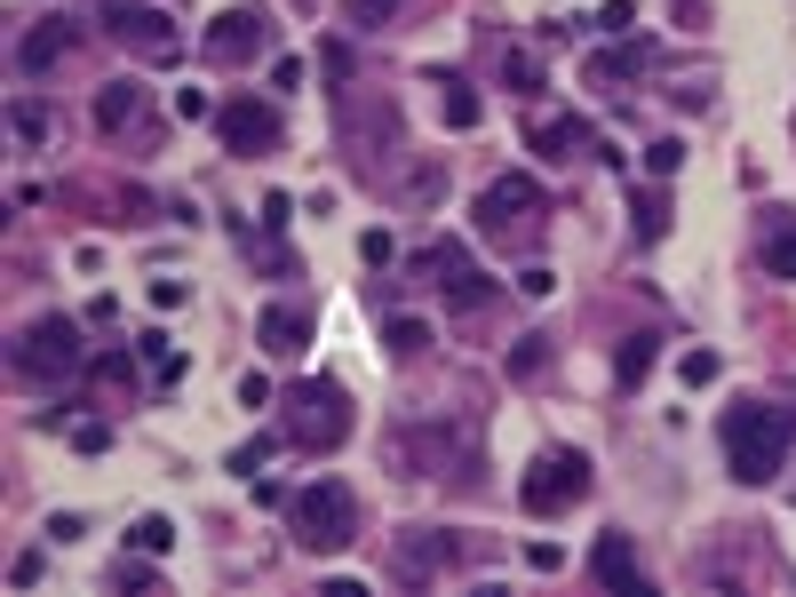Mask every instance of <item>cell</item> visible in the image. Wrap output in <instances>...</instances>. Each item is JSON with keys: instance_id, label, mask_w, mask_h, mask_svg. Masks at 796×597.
Masks as SVG:
<instances>
[{"instance_id": "9a60e30c", "label": "cell", "mask_w": 796, "mask_h": 597, "mask_svg": "<svg viewBox=\"0 0 796 597\" xmlns=\"http://www.w3.org/2000/svg\"><path fill=\"white\" fill-rule=\"evenodd\" d=\"M653 64H661V41H638V32H621L613 48H597V56H589V73H582V80H589L597 96H606V88H629V80H645Z\"/></svg>"}, {"instance_id": "ee69618b", "label": "cell", "mask_w": 796, "mask_h": 597, "mask_svg": "<svg viewBox=\"0 0 796 597\" xmlns=\"http://www.w3.org/2000/svg\"><path fill=\"white\" fill-rule=\"evenodd\" d=\"M184 295H191L184 279H152V311H176V303H184Z\"/></svg>"}, {"instance_id": "6da1fadb", "label": "cell", "mask_w": 796, "mask_h": 597, "mask_svg": "<svg viewBox=\"0 0 796 597\" xmlns=\"http://www.w3.org/2000/svg\"><path fill=\"white\" fill-rule=\"evenodd\" d=\"M717 439H725V471H733L741 486H773L788 446H796V414L773 407V398H741V407H725Z\"/></svg>"}, {"instance_id": "2e32d148", "label": "cell", "mask_w": 796, "mask_h": 597, "mask_svg": "<svg viewBox=\"0 0 796 597\" xmlns=\"http://www.w3.org/2000/svg\"><path fill=\"white\" fill-rule=\"evenodd\" d=\"M589 574L606 582V589H629V597H653V574H645V557L629 550V534H597L589 550Z\"/></svg>"}, {"instance_id": "5bb4252c", "label": "cell", "mask_w": 796, "mask_h": 597, "mask_svg": "<svg viewBox=\"0 0 796 597\" xmlns=\"http://www.w3.org/2000/svg\"><path fill=\"white\" fill-rule=\"evenodd\" d=\"M526 144H534L550 168H566V159H589V152H597V128H589L582 112H534V120H526Z\"/></svg>"}, {"instance_id": "8fae6325", "label": "cell", "mask_w": 796, "mask_h": 597, "mask_svg": "<svg viewBox=\"0 0 796 597\" xmlns=\"http://www.w3.org/2000/svg\"><path fill=\"white\" fill-rule=\"evenodd\" d=\"M414 272H422L430 287H439L454 311H486V303H494V279L478 272V255L462 247V240H430V247L414 255Z\"/></svg>"}, {"instance_id": "7c38bea8", "label": "cell", "mask_w": 796, "mask_h": 597, "mask_svg": "<svg viewBox=\"0 0 796 597\" xmlns=\"http://www.w3.org/2000/svg\"><path fill=\"white\" fill-rule=\"evenodd\" d=\"M263 48H272V9H223L208 32H199V56H208V64H223V73L255 64Z\"/></svg>"}, {"instance_id": "9c48e42d", "label": "cell", "mask_w": 796, "mask_h": 597, "mask_svg": "<svg viewBox=\"0 0 796 597\" xmlns=\"http://www.w3.org/2000/svg\"><path fill=\"white\" fill-rule=\"evenodd\" d=\"M534 215H542V184L518 176V168L478 191V240H494V247H518L526 231H534Z\"/></svg>"}, {"instance_id": "ffe728a7", "label": "cell", "mask_w": 796, "mask_h": 597, "mask_svg": "<svg viewBox=\"0 0 796 597\" xmlns=\"http://www.w3.org/2000/svg\"><path fill=\"white\" fill-rule=\"evenodd\" d=\"M629 215H638V223H629V240H638V247H653L661 231H670V199H661V176H645L638 191H629Z\"/></svg>"}, {"instance_id": "836d02e7", "label": "cell", "mask_w": 796, "mask_h": 597, "mask_svg": "<svg viewBox=\"0 0 796 597\" xmlns=\"http://www.w3.org/2000/svg\"><path fill=\"white\" fill-rule=\"evenodd\" d=\"M152 582H159V574L144 566V550H136V557H120V566H112V589H152Z\"/></svg>"}, {"instance_id": "4316f807", "label": "cell", "mask_w": 796, "mask_h": 597, "mask_svg": "<svg viewBox=\"0 0 796 597\" xmlns=\"http://www.w3.org/2000/svg\"><path fill=\"white\" fill-rule=\"evenodd\" d=\"M439 88H446V96H439V120H446V128H478V96L462 88V80H439Z\"/></svg>"}, {"instance_id": "277c9868", "label": "cell", "mask_w": 796, "mask_h": 597, "mask_svg": "<svg viewBox=\"0 0 796 597\" xmlns=\"http://www.w3.org/2000/svg\"><path fill=\"white\" fill-rule=\"evenodd\" d=\"M279 439L287 446H303V454H335L351 439V390L335 375H311V383H295L287 390V422H279Z\"/></svg>"}, {"instance_id": "60d3db41", "label": "cell", "mask_w": 796, "mask_h": 597, "mask_svg": "<svg viewBox=\"0 0 796 597\" xmlns=\"http://www.w3.org/2000/svg\"><path fill=\"white\" fill-rule=\"evenodd\" d=\"M48 534H56V542H80V534H88V518H80V510H56V518H48Z\"/></svg>"}, {"instance_id": "5b68a950", "label": "cell", "mask_w": 796, "mask_h": 597, "mask_svg": "<svg viewBox=\"0 0 796 597\" xmlns=\"http://www.w3.org/2000/svg\"><path fill=\"white\" fill-rule=\"evenodd\" d=\"M589 454L582 446H542L534 462H526V486H518V502L534 510V518H557V510H574L589 502Z\"/></svg>"}, {"instance_id": "484cf974", "label": "cell", "mask_w": 796, "mask_h": 597, "mask_svg": "<svg viewBox=\"0 0 796 597\" xmlns=\"http://www.w3.org/2000/svg\"><path fill=\"white\" fill-rule=\"evenodd\" d=\"M136 358H144V367H152L159 383H176V375H184V351H168V335H159V327H152V335L136 343Z\"/></svg>"}, {"instance_id": "7402d4cb", "label": "cell", "mask_w": 796, "mask_h": 597, "mask_svg": "<svg viewBox=\"0 0 796 597\" xmlns=\"http://www.w3.org/2000/svg\"><path fill=\"white\" fill-rule=\"evenodd\" d=\"M756 255H765V272L773 279H796V223L781 215V223H765V247H756Z\"/></svg>"}, {"instance_id": "e0dca14e", "label": "cell", "mask_w": 796, "mask_h": 597, "mask_svg": "<svg viewBox=\"0 0 796 597\" xmlns=\"http://www.w3.org/2000/svg\"><path fill=\"white\" fill-rule=\"evenodd\" d=\"M144 120H152V88L144 80H104L96 88V128H104V136H136Z\"/></svg>"}, {"instance_id": "4fadbf2b", "label": "cell", "mask_w": 796, "mask_h": 597, "mask_svg": "<svg viewBox=\"0 0 796 597\" xmlns=\"http://www.w3.org/2000/svg\"><path fill=\"white\" fill-rule=\"evenodd\" d=\"M80 41H88V24H80V16H41V24H32L24 41H16V56H9V64H16V80H41V73H56V64L73 56Z\"/></svg>"}, {"instance_id": "f546056e", "label": "cell", "mask_w": 796, "mask_h": 597, "mask_svg": "<svg viewBox=\"0 0 796 597\" xmlns=\"http://www.w3.org/2000/svg\"><path fill=\"white\" fill-rule=\"evenodd\" d=\"M502 88H518V96H534L542 88V64L526 56V48H502Z\"/></svg>"}, {"instance_id": "f6af8a7d", "label": "cell", "mask_w": 796, "mask_h": 597, "mask_svg": "<svg viewBox=\"0 0 796 597\" xmlns=\"http://www.w3.org/2000/svg\"><path fill=\"white\" fill-rule=\"evenodd\" d=\"M96 375H104V383H136V367H128V351H104V358H96Z\"/></svg>"}, {"instance_id": "8992f818", "label": "cell", "mask_w": 796, "mask_h": 597, "mask_svg": "<svg viewBox=\"0 0 796 597\" xmlns=\"http://www.w3.org/2000/svg\"><path fill=\"white\" fill-rule=\"evenodd\" d=\"M335 128H343V152H358V168L383 176L390 152H407V128H398V104H383V96H343L335 104Z\"/></svg>"}, {"instance_id": "d6986e66", "label": "cell", "mask_w": 796, "mask_h": 597, "mask_svg": "<svg viewBox=\"0 0 796 597\" xmlns=\"http://www.w3.org/2000/svg\"><path fill=\"white\" fill-rule=\"evenodd\" d=\"M255 343L272 351V358H295V351H311V319H303V311H287V303H263Z\"/></svg>"}, {"instance_id": "cb8c5ba5", "label": "cell", "mask_w": 796, "mask_h": 597, "mask_svg": "<svg viewBox=\"0 0 796 597\" xmlns=\"http://www.w3.org/2000/svg\"><path fill=\"white\" fill-rule=\"evenodd\" d=\"M407 16V0H343V24L351 32H383V24H398Z\"/></svg>"}, {"instance_id": "b9f144b4", "label": "cell", "mask_w": 796, "mask_h": 597, "mask_svg": "<svg viewBox=\"0 0 796 597\" xmlns=\"http://www.w3.org/2000/svg\"><path fill=\"white\" fill-rule=\"evenodd\" d=\"M272 88H303V56H272Z\"/></svg>"}, {"instance_id": "30bf717a", "label": "cell", "mask_w": 796, "mask_h": 597, "mask_svg": "<svg viewBox=\"0 0 796 597\" xmlns=\"http://www.w3.org/2000/svg\"><path fill=\"white\" fill-rule=\"evenodd\" d=\"M104 32H112L128 56H144V64H176V56H184L176 16L152 9V0H104Z\"/></svg>"}, {"instance_id": "e575fe53", "label": "cell", "mask_w": 796, "mask_h": 597, "mask_svg": "<svg viewBox=\"0 0 796 597\" xmlns=\"http://www.w3.org/2000/svg\"><path fill=\"white\" fill-rule=\"evenodd\" d=\"M319 73L351 88V41H327V48H319Z\"/></svg>"}, {"instance_id": "52a82bcc", "label": "cell", "mask_w": 796, "mask_h": 597, "mask_svg": "<svg viewBox=\"0 0 796 597\" xmlns=\"http://www.w3.org/2000/svg\"><path fill=\"white\" fill-rule=\"evenodd\" d=\"M215 144L231 159H272L287 144V112L272 104V96H223L215 104Z\"/></svg>"}, {"instance_id": "7bdbcfd3", "label": "cell", "mask_w": 796, "mask_h": 597, "mask_svg": "<svg viewBox=\"0 0 796 597\" xmlns=\"http://www.w3.org/2000/svg\"><path fill=\"white\" fill-rule=\"evenodd\" d=\"M176 112H184V120H215V104H208V88H184V96H176Z\"/></svg>"}, {"instance_id": "ac0fdd59", "label": "cell", "mask_w": 796, "mask_h": 597, "mask_svg": "<svg viewBox=\"0 0 796 597\" xmlns=\"http://www.w3.org/2000/svg\"><path fill=\"white\" fill-rule=\"evenodd\" d=\"M454 557H462V534H407L398 557H390V574L398 582H430V574H446Z\"/></svg>"}, {"instance_id": "f1b7e54d", "label": "cell", "mask_w": 796, "mask_h": 597, "mask_svg": "<svg viewBox=\"0 0 796 597\" xmlns=\"http://www.w3.org/2000/svg\"><path fill=\"white\" fill-rule=\"evenodd\" d=\"M550 367V343L542 335H518V351H510V383H534Z\"/></svg>"}, {"instance_id": "4dcf8cb0", "label": "cell", "mask_w": 796, "mask_h": 597, "mask_svg": "<svg viewBox=\"0 0 796 597\" xmlns=\"http://www.w3.org/2000/svg\"><path fill=\"white\" fill-rule=\"evenodd\" d=\"M677 168H685V144H677V136H653V144H645V176H661V184H670Z\"/></svg>"}, {"instance_id": "ab89813d", "label": "cell", "mask_w": 796, "mask_h": 597, "mask_svg": "<svg viewBox=\"0 0 796 597\" xmlns=\"http://www.w3.org/2000/svg\"><path fill=\"white\" fill-rule=\"evenodd\" d=\"M41 574H48V566H41V550H24L16 566H9V582H16V589H41Z\"/></svg>"}, {"instance_id": "1f68e13d", "label": "cell", "mask_w": 796, "mask_h": 597, "mask_svg": "<svg viewBox=\"0 0 796 597\" xmlns=\"http://www.w3.org/2000/svg\"><path fill=\"white\" fill-rule=\"evenodd\" d=\"M677 375L701 390V383H717V375H725V358H717V351H685V358H677Z\"/></svg>"}, {"instance_id": "d590c367", "label": "cell", "mask_w": 796, "mask_h": 597, "mask_svg": "<svg viewBox=\"0 0 796 597\" xmlns=\"http://www.w3.org/2000/svg\"><path fill=\"white\" fill-rule=\"evenodd\" d=\"M597 24H606V41H621V32L638 24V9H629V0H606V9H597Z\"/></svg>"}, {"instance_id": "d6a6232c", "label": "cell", "mask_w": 796, "mask_h": 597, "mask_svg": "<svg viewBox=\"0 0 796 597\" xmlns=\"http://www.w3.org/2000/svg\"><path fill=\"white\" fill-rule=\"evenodd\" d=\"M272 446H279V439H247V446H231L223 471H240V478H247V471H263V462H272Z\"/></svg>"}, {"instance_id": "603a6c76", "label": "cell", "mask_w": 796, "mask_h": 597, "mask_svg": "<svg viewBox=\"0 0 796 597\" xmlns=\"http://www.w3.org/2000/svg\"><path fill=\"white\" fill-rule=\"evenodd\" d=\"M383 351H390V358H422V351H430V327H422V319H407V311L383 319Z\"/></svg>"}, {"instance_id": "83f0119b", "label": "cell", "mask_w": 796, "mask_h": 597, "mask_svg": "<svg viewBox=\"0 0 796 597\" xmlns=\"http://www.w3.org/2000/svg\"><path fill=\"white\" fill-rule=\"evenodd\" d=\"M9 136H16V144H41V136H48V112L32 104V96H16V104H9Z\"/></svg>"}, {"instance_id": "44dd1931", "label": "cell", "mask_w": 796, "mask_h": 597, "mask_svg": "<svg viewBox=\"0 0 796 597\" xmlns=\"http://www.w3.org/2000/svg\"><path fill=\"white\" fill-rule=\"evenodd\" d=\"M653 358H661V335H653V327L621 335V351H613V383H621V390H638V383L653 375Z\"/></svg>"}, {"instance_id": "f35d334b", "label": "cell", "mask_w": 796, "mask_h": 597, "mask_svg": "<svg viewBox=\"0 0 796 597\" xmlns=\"http://www.w3.org/2000/svg\"><path fill=\"white\" fill-rule=\"evenodd\" d=\"M73 446H80V454H104L112 430H104V422H73Z\"/></svg>"}, {"instance_id": "7dc6e473", "label": "cell", "mask_w": 796, "mask_h": 597, "mask_svg": "<svg viewBox=\"0 0 796 597\" xmlns=\"http://www.w3.org/2000/svg\"><path fill=\"white\" fill-rule=\"evenodd\" d=\"M240 407H272V383H263V375H240Z\"/></svg>"}, {"instance_id": "8d00e7d4", "label": "cell", "mask_w": 796, "mask_h": 597, "mask_svg": "<svg viewBox=\"0 0 796 597\" xmlns=\"http://www.w3.org/2000/svg\"><path fill=\"white\" fill-rule=\"evenodd\" d=\"M550 287H557V272H550V263H526V272H518V295H534V303H542Z\"/></svg>"}, {"instance_id": "d4e9b609", "label": "cell", "mask_w": 796, "mask_h": 597, "mask_svg": "<svg viewBox=\"0 0 796 597\" xmlns=\"http://www.w3.org/2000/svg\"><path fill=\"white\" fill-rule=\"evenodd\" d=\"M128 550L168 557V550H176V526H168V518H136V526H128Z\"/></svg>"}, {"instance_id": "bcb514c9", "label": "cell", "mask_w": 796, "mask_h": 597, "mask_svg": "<svg viewBox=\"0 0 796 597\" xmlns=\"http://www.w3.org/2000/svg\"><path fill=\"white\" fill-rule=\"evenodd\" d=\"M287 215H295V208H287V191L263 199V231H287Z\"/></svg>"}, {"instance_id": "3957f363", "label": "cell", "mask_w": 796, "mask_h": 597, "mask_svg": "<svg viewBox=\"0 0 796 597\" xmlns=\"http://www.w3.org/2000/svg\"><path fill=\"white\" fill-rule=\"evenodd\" d=\"M287 534H295V550H311V557L351 550V534H358V494H351L343 478H311V486L287 502Z\"/></svg>"}, {"instance_id": "7a4b0ae2", "label": "cell", "mask_w": 796, "mask_h": 597, "mask_svg": "<svg viewBox=\"0 0 796 597\" xmlns=\"http://www.w3.org/2000/svg\"><path fill=\"white\" fill-rule=\"evenodd\" d=\"M9 367H16V383H41V390H56V383L88 375V343H80V319H64V311H41V319H24V327H16V343H9Z\"/></svg>"}, {"instance_id": "ba28073f", "label": "cell", "mask_w": 796, "mask_h": 597, "mask_svg": "<svg viewBox=\"0 0 796 597\" xmlns=\"http://www.w3.org/2000/svg\"><path fill=\"white\" fill-rule=\"evenodd\" d=\"M390 462H398V478H446V486H471V471H478V439H446V430H398L390 439Z\"/></svg>"}, {"instance_id": "74e56055", "label": "cell", "mask_w": 796, "mask_h": 597, "mask_svg": "<svg viewBox=\"0 0 796 597\" xmlns=\"http://www.w3.org/2000/svg\"><path fill=\"white\" fill-rule=\"evenodd\" d=\"M526 566H534V574H557V566H566V550H557V542H526Z\"/></svg>"}]
</instances>
